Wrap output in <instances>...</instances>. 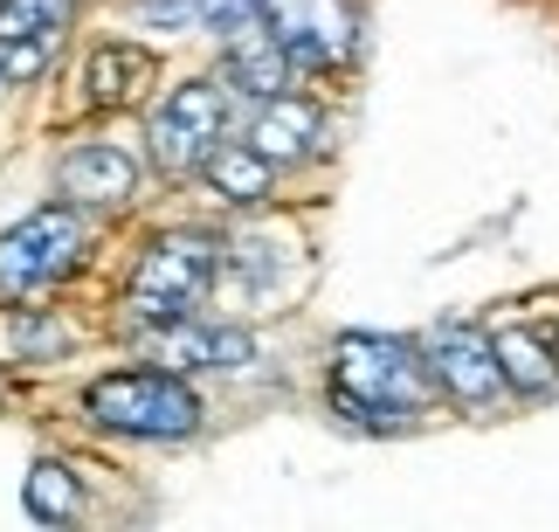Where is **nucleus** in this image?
Instances as JSON below:
<instances>
[{"instance_id": "f257e3e1", "label": "nucleus", "mask_w": 559, "mask_h": 532, "mask_svg": "<svg viewBox=\"0 0 559 532\" xmlns=\"http://www.w3.org/2000/svg\"><path fill=\"white\" fill-rule=\"evenodd\" d=\"M436 374H428L421 346L386 332H338L332 339V409L353 429H407L428 401H436Z\"/></svg>"}, {"instance_id": "f03ea898", "label": "nucleus", "mask_w": 559, "mask_h": 532, "mask_svg": "<svg viewBox=\"0 0 559 532\" xmlns=\"http://www.w3.org/2000/svg\"><path fill=\"white\" fill-rule=\"evenodd\" d=\"M83 415L132 442H180L201 429V394L166 367H118L83 388Z\"/></svg>"}, {"instance_id": "7ed1b4c3", "label": "nucleus", "mask_w": 559, "mask_h": 532, "mask_svg": "<svg viewBox=\"0 0 559 532\" xmlns=\"http://www.w3.org/2000/svg\"><path fill=\"white\" fill-rule=\"evenodd\" d=\"M214 270H222V243L201 236V228H166L139 249L132 284H124V311L132 326H166V318H187L207 297Z\"/></svg>"}, {"instance_id": "20e7f679", "label": "nucleus", "mask_w": 559, "mask_h": 532, "mask_svg": "<svg viewBox=\"0 0 559 532\" xmlns=\"http://www.w3.org/2000/svg\"><path fill=\"white\" fill-rule=\"evenodd\" d=\"M222 132H228V83L193 76V83H180V91H166L153 104V118H145V159H153L166 180H187V174H201V159L222 145Z\"/></svg>"}, {"instance_id": "39448f33", "label": "nucleus", "mask_w": 559, "mask_h": 532, "mask_svg": "<svg viewBox=\"0 0 559 532\" xmlns=\"http://www.w3.org/2000/svg\"><path fill=\"white\" fill-rule=\"evenodd\" d=\"M76 263H83V215L76 201H49L0 236V297H35Z\"/></svg>"}, {"instance_id": "423d86ee", "label": "nucleus", "mask_w": 559, "mask_h": 532, "mask_svg": "<svg viewBox=\"0 0 559 532\" xmlns=\"http://www.w3.org/2000/svg\"><path fill=\"white\" fill-rule=\"evenodd\" d=\"M415 346L428 359V374H436V388L456 401L463 415H484V409L504 401V367H498V346H490L484 326H469V318H436Z\"/></svg>"}, {"instance_id": "0eeeda50", "label": "nucleus", "mask_w": 559, "mask_h": 532, "mask_svg": "<svg viewBox=\"0 0 559 532\" xmlns=\"http://www.w3.org/2000/svg\"><path fill=\"white\" fill-rule=\"evenodd\" d=\"M263 28L284 42L297 70H332V62L359 56L353 0H263Z\"/></svg>"}, {"instance_id": "6e6552de", "label": "nucleus", "mask_w": 559, "mask_h": 532, "mask_svg": "<svg viewBox=\"0 0 559 532\" xmlns=\"http://www.w3.org/2000/svg\"><path fill=\"white\" fill-rule=\"evenodd\" d=\"M62 201L76 208H124L139 194V153L118 139H83L62 153Z\"/></svg>"}, {"instance_id": "1a4fd4ad", "label": "nucleus", "mask_w": 559, "mask_h": 532, "mask_svg": "<svg viewBox=\"0 0 559 532\" xmlns=\"http://www.w3.org/2000/svg\"><path fill=\"white\" fill-rule=\"evenodd\" d=\"M153 332V353H159V367H207V374H235V367H249L255 359V339L249 332H235V326H193V318H166V326H145Z\"/></svg>"}, {"instance_id": "9d476101", "label": "nucleus", "mask_w": 559, "mask_h": 532, "mask_svg": "<svg viewBox=\"0 0 559 532\" xmlns=\"http://www.w3.org/2000/svg\"><path fill=\"white\" fill-rule=\"evenodd\" d=\"M290 76H297V62L284 56V42H276L263 21H249V28L228 35V56H222V83H228V91H242L249 104H263L276 91H290Z\"/></svg>"}, {"instance_id": "9b49d317", "label": "nucleus", "mask_w": 559, "mask_h": 532, "mask_svg": "<svg viewBox=\"0 0 559 532\" xmlns=\"http://www.w3.org/2000/svg\"><path fill=\"white\" fill-rule=\"evenodd\" d=\"M318 132H325V118H318V104H311V97H290V91L263 97V104H255V118H249V145H255V153H263L270 166L311 159Z\"/></svg>"}, {"instance_id": "f8f14e48", "label": "nucleus", "mask_w": 559, "mask_h": 532, "mask_svg": "<svg viewBox=\"0 0 559 532\" xmlns=\"http://www.w3.org/2000/svg\"><path fill=\"white\" fill-rule=\"evenodd\" d=\"M153 76H159L153 49H139V42H97L91 62H83V97L97 111H124V104H139L153 91Z\"/></svg>"}, {"instance_id": "ddd939ff", "label": "nucleus", "mask_w": 559, "mask_h": 532, "mask_svg": "<svg viewBox=\"0 0 559 532\" xmlns=\"http://www.w3.org/2000/svg\"><path fill=\"white\" fill-rule=\"evenodd\" d=\"M201 180L214 187V194H222L228 208H263L270 201V187H276V166L255 153V145L242 139V145H214V153L201 159Z\"/></svg>"}, {"instance_id": "4468645a", "label": "nucleus", "mask_w": 559, "mask_h": 532, "mask_svg": "<svg viewBox=\"0 0 559 532\" xmlns=\"http://www.w3.org/2000/svg\"><path fill=\"white\" fill-rule=\"evenodd\" d=\"M498 367H504V388H519V394H552V380H559V353H552V339L539 332H525V326H504L498 339Z\"/></svg>"}, {"instance_id": "2eb2a0df", "label": "nucleus", "mask_w": 559, "mask_h": 532, "mask_svg": "<svg viewBox=\"0 0 559 532\" xmlns=\"http://www.w3.org/2000/svg\"><path fill=\"white\" fill-rule=\"evenodd\" d=\"M21 505H28V512H35L41 525H70V519L83 512V484H76L70 463L41 457L35 471H28V484H21Z\"/></svg>"}, {"instance_id": "dca6fc26", "label": "nucleus", "mask_w": 559, "mask_h": 532, "mask_svg": "<svg viewBox=\"0 0 559 532\" xmlns=\"http://www.w3.org/2000/svg\"><path fill=\"white\" fill-rule=\"evenodd\" d=\"M76 0H0V42H56Z\"/></svg>"}, {"instance_id": "f3484780", "label": "nucleus", "mask_w": 559, "mask_h": 532, "mask_svg": "<svg viewBox=\"0 0 559 532\" xmlns=\"http://www.w3.org/2000/svg\"><path fill=\"white\" fill-rule=\"evenodd\" d=\"M14 346L21 353H35V359H56V353H70V332L56 326V318H14Z\"/></svg>"}, {"instance_id": "a211bd4d", "label": "nucleus", "mask_w": 559, "mask_h": 532, "mask_svg": "<svg viewBox=\"0 0 559 532\" xmlns=\"http://www.w3.org/2000/svg\"><path fill=\"white\" fill-rule=\"evenodd\" d=\"M201 14H207L214 35H235V28H249V21H263V0H201Z\"/></svg>"}, {"instance_id": "6ab92c4d", "label": "nucleus", "mask_w": 559, "mask_h": 532, "mask_svg": "<svg viewBox=\"0 0 559 532\" xmlns=\"http://www.w3.org/2000/svg\"><path fill=\"white\" fill-rule=\"evenodd\" d=\"M139 21H153V28H187L193 14H201V0H132Z\"/></svg>"}, {"instance_id": "aec40b11", "label": "nucleus", "mask_w": 559, "mask_h": 532, "mask_svg": "<svg viewBox=\"0 0 559 532\" xmlns=\"http://www.w3.org/2000/svg\"><path fill=\"white\" fill-rule=\"evenodd\" d=\"M552 353H559V326H552Z\"/></svg>"}, {"instance_id": "412c9836", "label": "nucleus", "mask_w": 559, "mask_h": 532, "mask_svg": "<svg viewBox=\"0 0 559 532\" xmlns=\"http://www.w3.org/2000/svg\"><path fill=\"white\" fill-rule=\"evenodd\" d=\"M0 394H8V374H0Z\"/></svg>"}]
</instances>
